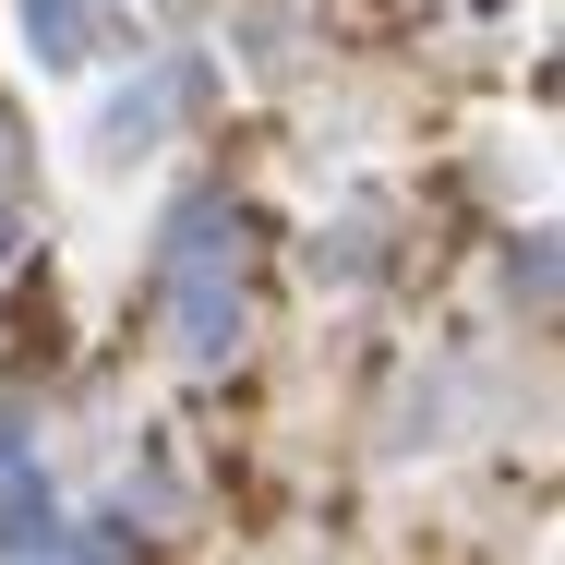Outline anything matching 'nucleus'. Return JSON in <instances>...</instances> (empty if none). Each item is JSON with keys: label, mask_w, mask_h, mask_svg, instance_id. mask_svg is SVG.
Wrapping results in <instances>:
<instances>
[{"label": "nucleus", "mask_w": 565, "mask_h": 565, "mask_svg": "<svg viewBox=\"0 0 565 565\" xmlns=\"http://www.w3.org/2000/svg\"><path fill=\"white\" fill-rule=\"evenodd\" d=\"M169 338L193 361H217L241 338V217L228 205H193L169 228Z\"/></svg>", "instance_id": "nucleus-1"}, {"label": "nucleus", "mask_w": 565, "mask_h": 565, "mask_svg": "<svg viewBox=\"0 0 565 565\" xmlns=\"http://www.w3.org/2000/svg\"><path fill=\"white\" fill-rule=\"evenodd\" d=\"M12 12H24V49H36V61H97L85 0H12Z\"/></svg>", "instance_id": "nucleus-2"}, {"label": "nucleus", "mask_w": 565, "mask_h": 565, "mask_svg": "<svg viewBox=\"0 0 565 565\" xmlns=\"http://www.w3.org/2000/svg\"><path fill=\"white\" fill-rule=\"evenodd\" d=\"M0 554H61V530H49V493H0Z\"/></svg>", "instance_id": "nucleus-3"}]
</instances>
